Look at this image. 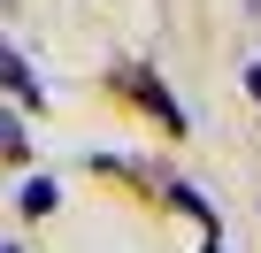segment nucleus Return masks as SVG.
<instances>
[{
	"label": "nucleus",
	"instance_id": "f257e3e1",
	"mask_svg": "<svg viewBox=\"0 0 261 253\" xmlns=\"http://www.w3.org/2000/svg\"><path fill=\"white\" fill-rule=\"evenodd\" d=\"M0 85H8L16 100H39V77H31V62H23L16 46H0Z\"/></svg>",
	"mask_w": 261,
	"mask_h": 253
},
{
	"label": "nucleus",
	"instance_id": "f03ea898",
	"mask_svg": "<svg viewBox=\"0 0 261 253\" xmlns=\"http://www.w3.org/2000/svg\"><path fill=\"white\" fill-rule=\"evenodd\" d=\"M130 92H139V100H146V107H154V115L169 123V131H185V107H177V100H169V92H162L154 77H130Z\"/></svg>",
	"mask_w": 261,
	"mask_h": 253
},
{
	"label": "nucleus",
	"instance_id": "7ed1b4c3",
	"mask_svg": "<svg viewBox=\"0 0 261 253\" xmlns=\"http://www.w3.org/2000/svg\"><path fill=\"white\" fill-rule=\"evenodd\" d=\"M0 154L23 161V123H16V107H0Z\"/></svg>",
	"mask_w": 261,
	"mask_h": 253
},
{
	"label": "nucleus",
	"instance_id": "20e7f679",
	"mask_svg": "<svg viewBox=\"0 0 261 253\" xmlns=\"http://www.w3.org/2000/svg\"><path fill=\"white\" fill-rule=\"evenodd\" d=\"M46 207H54V184L31 177V184H23V215H46Z\"/></svg>",
	"mask_w": 261,
	"mask_h": 253
},
{
	"label": "nucleus",
	"instance_id": "39448f33",
	"mask_svg": "<svg viewBox=\"0 0 261 253\" xmlns=\"http://www.w3.org/2000/svg\"><path fill=\"white\" fill-rule=\"evenodd\" d=\"M246 92H253V100H261V62H253V69H246Z\"/></svg>",
	"mask_w": 261,
	"mask_h": 253
},
{
	"label": "nucleus",
	"instance_id": "423d86ee",
	"mask_svg": "<svg viewBox=\"0 0 261 253\" xmlns=\"http://www.w3.org/2000/svg\"><path fill=\"white\" fill-rule=\"evenodd\" d=\"M0 253H16V245H0Z\"/></svg>",
	"mask_w": 261,
	"mask_h": 253
}]
</instances>
